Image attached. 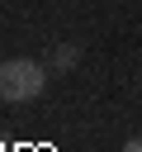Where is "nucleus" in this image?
Masks as SVG:
<instances>
[{
  "label": "nucleus",
  "instance_id": "f257e3e1",
  "mask_svg": "<svg viewBox=\"0 0 142 152\" xmlns=\"http://www.w3.org/2000/svg\"><path fill=\"white\" fill-rule=\"evenodd\" d=\"M43 86H47V71H43L33 57H9V62H0V100H5V104H28V100L43 95Z\"/></svg>",
  "mask_w": 142,
  "mask_h": 152
},
{
  "label": "nucleus",
  "instance_id": "f03ea898",
  "mask_svg": "<svg viewBox=\"0 0 142 152\" xmlns=\"http://www.w3.org/2000/svg\"><path fill=\"white\" fill-rule=\"evenodd\" d=\"M80 62V43H57V52H52V66L57 71H71Z\"/></svg>",
  "mask_w": 142,
  "mask_h": 152
},
{
  "label": "nucleus",
  "instance_id": "7ed1b4c3",
  "mask_svg": "<svg viewBox=\"0 0 142 152\" xmlns=\"http://www.w3.org/2000/svg\"><path fill=\"white\" fill-rule=\"evenodd\" d=\"M123 152H142V138H128V142H123Z\"/></svg>",
  "mask_w": 142,
  "mask_h": 152
},
{
  "label": "nucleus",
  "instance_id": "20e7f679",
  "mask_svg": "<svg viewBox=\"0 0 142 152\" xmlns=\"http://www.w3.org/2000/svg\"><path fill=\"white\" fill-rule=\"evenodd\" d=\"M0 152H5V142H0Z\"/></svg>",
  "mask_w": 142,
  "mask_h": 152
}]
</instances>
